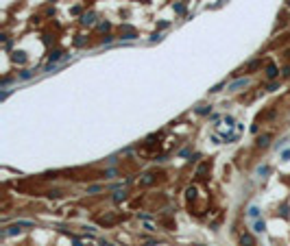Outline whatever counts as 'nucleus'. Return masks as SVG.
<instances>
[{
	"label": "nucleus",
	"mask_w": 290,
	"mask_h": 246,
	"mask_svg": "<svg viewBox=\"0 0 290 246\" xmlns=\"http://www.w3.org/2000/svg\"><path fill=\"white\" fill-rule=\"evenodd\" d=\"M246 85H249V79H238V81H234V83L229 85V90H231V92H236V90L246 87Z\"/></svg>",
	"instance_id": "f257e3e1"
},
{
	"label": "nucleus",
	"mask_w": 290,
	"mask_h": 246,
	"mask_svg": "<svg viewBox=\"0 0 290 246\" xmlns=\"http://www.w3.org/2000/svg\"><path fill=\"white\" fill-rule=\"evenodd\" d=\"M279 72H277V65H273V63H268V68H266V76L268 79H275Z\"/></svg>",
	"instance_id": "f03ea898"
},
{
	"label": "nucleus",
	"mask_w": 290,
	"mask_h": 246,
	"mask_svg": "<svg viewBox=\"0 0 290 246\" xmlns=\"http://www.w3.org/2000/svg\"><path fill=\"white\" fill-rule=\"evenodd\" d=\"M122 31H124V37H127V39H133V37H135V33H133L131 26H122Z\"/></svg>",
	"instance_id": "7ed1b4c3"
},
{
	"label": "nucleus",
	"mask_w": 290,
	"mask_h": 246,
	"mask_svg": "<svg viewBox=\"0 0 290 246\" xmlns=\"http://www.w3.org/2000/svg\"><path fill=\"white\" fill-rule=\"evenodd\" d=\"M240 244L242 246H253V238H251V235H242V238H240Z\"/></svg>",
	"instance_id": "20e7f679"
},
{
	"label": "nucleus",
	"mask_w": 290,
	"mask_h": 246,
	"mask_svg": "<svg viewBox=\"0 0 290 246\" xmlns=\"http://www.w3.org/2000/svg\"><path fill=\"white\" fill-rule=\"evenodd\" d=\"M268 140H271V135H262V137H260V140H257V146L266 148V146H268Z\"/></svg>",
	"instance_id": "39448f33"
},
{
	"label": "nucleus",
	"mask_w": 290,
	"mask_h": 246,
	"mask_svg": "<svg viewBox=\"0 0 290 246\" xmlns=\"http://www.w3.org/2000/svg\"><path fill=\"white\" fill-rule=\"evenodd\" d=\"M264 229H266L264 220H257V222H255V233H264Z\"/></svg>",
	"instance_id": "423d86ee"
},
{
	"label": "nucleus",
	"mask_w": 290,
	"mask_h": 246,
	"mask_svg": "<svg viewBox=\"0 0 290 246\" xmlns=\"http://www.w3.org/2000/svg\"><path fill=\"white\" fill-rule=\"evenodd\" d=\"M83 24H94V13H87V15H83V20H81Z\"/></svg>",
	"instance_id": "0eeeda50"
},
{
	"label": "nucleus",
	"mask_w": 290,
	"mask_h": 246,
	"mask_svg": "<svg viewBox=\"0 0 290 246\" xmlns=\"http://www.w3.org/2000/svg\"><path fill=\"white\" fill-rule=\"evenodd\" d=\"M61 54H63L61 50H55V52L50 54V63H52V61H59V59H61Z\"/></svg>",
	"instance_id": "6e6552de"
},
{
	"label": "nucleus",
	"mask_w": 290,
	"mask_h": 246,
	"mask_svg": "<svg viewBox=\"0 0 290 246\" xmlns=\"http://www.w3.org/2000/svg\"><path fill=\"white\" fill-rule=\"evenodd\" d=\"M257 213H260V209H257L255 205H251V207H249V216H251V218H257Z\"/></svg>",
	"instance_id": "1a4fd4ad"
},
{
	"label": "nucleus",
	"mask_w": 290,
	"mask_h": 246,
	"mask_svg": "<svg viewBox=\"0 0 290 246\" xmlns=\"http://www.w3.org/2000/svg\"><path fill=\"white\" fill-rule=\"evenodd\" d=\"M13 59H15V61H20V63H24V61H26L24 52H15V54H13Z\"/></svg>",
	"instance_id": "9d476101"
},
{
	"label": "nucleus",
	"mask_w": 290,
	"mask_h": 246,
	"mask_svg": "<svg viewBox=\"0 0 290 246\" xmlns=\"http://www.w3.org/2000/svg\"><path fill=\"white\" fill-rule=\"evenodd\" d=\"M186 196H188V198H194V196H196V190H194V187H188V190H186Z\"/></svg>",
	"instance_id": "9b49d317"
},
{
	"label": "nucleus",
	"mask_w": 290,
	"mask_h": 246,
	"mask_svg": "<svg viewBox=\"0 0 290 246\" xmlns=\"http://www.w3.org/2000/svg\"><path fill=\"white\" fill-rule=\"evenodd\" d=\"M142 183L148 185V183H153V174H144V179H142Z\"/></svg>",
	"instance_id": "f8f14e48"
},
{
	"label": "nucleus",
	"mask_w": 290,
	"mask_h": 246,
	"mask_svg": "<svg viewBox=\"0 0 290 246\" xmlns=\"http://www.w3.org/2000/svg\"><path fill=\"white\" fill-rule=\"evenodd\" d=\"M207 111H209V107H198V109H196V113H198V115H205Z\"/></svg>",
	"instance_id": "ddd939ff"
},
{
	"label": "nucleus",
	"mask_w": 290,
	"mask_h": 246,
	"mask_svg": "<svg viewBox=\"0 0 290 246\" xmlns=\"http://www.w3.org/2000/svg\"><path fill=\"white\" fill-rule=\"evenodd\" d=\"M113 200H116V202H120V200H124V192H118V194L113 196Z\"/></svg>",
	"instance_id": "4468645a"
},
{
	"label": "nucleus",
	"mask_w": 290,
	"mask_h": 246,
	"mask_svg": "<svg viewBox=\"0 0 290 246\" xmlns=\"http://www.w3.org/2000/svg\"><path fill=\"white\" fill-rule=\"evenodd\" d=\"M257 65H260V61H251V63H249V68H246V70H249V72H251V70H255V68H257Z\"/></svg>",
	"instance_id": "2eb2a0df"
},
{
	"label": "nucleus",
	"mask_w": 290,
	"mask_h": 246,
	"mask_svg": "<svg viewBox=\"0 0 290 246\" xmlns=\"http://www.w3.org/2000/svg\"><path fill=\"white\" fill-rule=\"evenodd\" d=\"M223 85H225V83H218V85H214L209 92H214V94H216V92H220V90H223Z\"/></svg>",
	"instance_id": "dca6fc26"
},
{
	"label": "nucleus",
	"mask_w": 290,
	"mask_h": 246,
	"mask_svg": "<svg viewBox=\"0 0 290 246\" xmlns=\"http://www.w3.org/2000/svg\"><path fill=\"white\" fill-rule=\"evenodd\" d=\"M175 11H177V13H183L186 7H183V4H175Z\"/></svg>",
	"instance_id": "f3484780"
},
{
	"label": "nucleus",
	"mask_w": 290,
	"mask_h": 246,
	"mask_svg": "<svg viewBox=\"0 0 290 246\" xmlns=\"http://www.w3.org/2000/svg\"><path fill=\"white\" fill-rule=\"evenodd\" d=\"M257 174H268V168L264 166V168H257Z\"/></svg>",
	"instance_id": "a211bd4d"
},
{
	"label": "nucleus",
	"mask_w": 290,
	"mask_h": 246,
	"mask_svg": "<svg viewBox=\"0 0 290 246\" xmlns=\"http://www.w3.org/2000/svg\"><path fill=\"white\" fill-rule=\"evenodd\" d=\"M159 39H161V35H159V33H155V35L150 37V42H159Z\"/></svg>",
	"instance_id": "6ab92c4d"
}]
</instances>
